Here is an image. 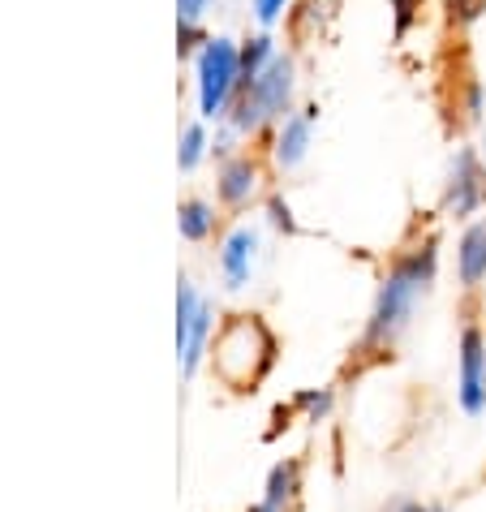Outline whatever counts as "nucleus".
I'll return each mask as SVG.
<instances>
[{
    "mask_svg": "<svg viewBox=\"0 0 486 512\" xmlns=\"http://www.w3.org/2000/svg\"><path fill=\"white\" fill-rule=\"evenodd\" d=\"M435 276H439V237H422V241H413L409 250L396 254L375 289L366 332L357 340L362 358H392L396 340L409 332L418 306L426 302V293L435 289Z\"/></svg>",
    "mask_w": 486,
    "mask_h": 512,
    "instance_id": "nucleus-1",
    "label": "nucleus"
},
{
    "mask_svg": "<svg viewBox=\"0 0 486 512\" xmlns=\"http://www.w3.org/2000/svg\"><path fill=\"white\" fill-rule=\"evenodd\" d=\"M276 349V332L263 323V315H228L207 349L211 375L237 396L259 392V383L276 366Z\"/></svg>",
    "mask_w": 486,
    "mask_h": 512,
    "instance_id": "nucleus-2",
    "label": "nucleus"
},
{
    "mask_svg": "<svg viewBox=\"0 0 486 512\" xmlns=\"http://www.w3.org/2000/svg\"><path fill=\"white\" fill-rule=\"evenodd\" d=\"M293 87H297V69L289 56H276L250 87L237 91V104H233V130L237 134H254L259 125L267 121H284L289 117V104H293Z\"/></svg>",
    "mask_w": 486,
    "mask_h": 512,
    "instance_id": "nucleus-3",
    "label": "nucleus"
},
{
    "mask_svg": "<svg viewBox=\"0 0 486 512\" xmlns=\"http://www.w3.org/2000/svg\"><path fill=\"white\" fill-rule=\"evenodd\" d=\"M241 91V48L233 39H207L198 52V108L203 117H224Z\"/></svg>",
    "mask_w": 486,
    "mask_h": 512,
    "instance_id": "nucleus-4",
    "label": "nucleus"
},
{
    "mask_svg": "<svg viewBox=\"0 0 486 512\" xmlns=\"http://www.w3.org/2000/svg\"><path fill=\"white\" fill-rule=\"evenodd\" d=\"M456 405L469 418L486 414V327L478 319H465L456 340Z\"/></svg>",
    "mask_w": 486,
    "mask_h": 512,
    "instance_id": "nucleus-5",
    "label": "nucleus"
},
{
    "mask_svg": "<svg viewBox=\"0 0 486 512\" xmlns=\"http://www.w3.org/2000/svg\"><path fill=\"white\" fill-rule=\"evenodd\" d=\"M486 207V164L474 147H456L443 177V211L452 220H474Z\"/></svg>",
    "mask_w": 486,
    "mask_h": 512,
    "instance_id": "nucleus-6",
    "label": "nucleus"
},
{
    "mask_svg": "<svg viewBox=\"0 0 486 512\" xmlns=\"http://www.w3.org/2000/svg\"><path fill=\"white\" fill-rule=\"evenodd\" d=\"M211 327H216L211 306L190 289V280H181V289H177V349H181L185 375H194L198 362H203V353L211 345Z\"/></svg>",
    "mask_w": 486,
    "mask_h": 512,
    "instance_id": "nucleus-7",
    "label": "nucleus"
},
{
    "mask_svg": "<svg viewBox=\"0 0 486 512\" xmlns=\"http://www.w3.org/2000/svg\"><path fill=\"white\" fill-rule=\"evenodd\" d=\"M254 259H259V229L237 224L220 246V276H224L228 289H246L250 272H254Z\"/></svg>",
    "mask_w": 486,
    "mask_h": 512,
    "instance_id": "nucleus-8",
    "label": "nucleus"
},
{
    "mask_svg": "<svg viewBox=\"0 0 486 512\" xmlns=\"http://www.w3.org/2000/svg\"><path fill=\"white\" fill-rule=\"evenodd\" d=\"M456 280L465 293H478L486 284V216L469 220L456 237Z\"/></svg>",
    "mask_w": 486,
    "mask_h": 512,
    "instance_id": "nucleus-9",
    "label": "nucleus"
},
{
    "mask_svg": "<svg viewBox=\"0 0 486 512\" xmlns=\"http://www.w3.org/2000/svg\"><path fill=\"white\" fill-rule=\"evenodd\" d=\"M302 487H306V461L302 457H289V461H280L267 474L263 504L271 512H297V504H302Z\"/></svg>",
    "mask_w": 486,
    "mask_h": 512,
    "instance_id": "nucleus-10",
    "label": "nucleus"
},
{
    "mask_svg": "<svg viewBox=\"0 0 486 512\" xmlns=\"http://www.w3.org/2000/svg\"><path fill=\"white\" fill-rule=\"evenodd\" d=\"M310 125H314L310 112H289V117L276 125V142H271V155H276V164L284 168V173L306 160V151H310Z\"/></svg>",
    "mask_w": 486,
    "mask_h": 512,
    "instance_id": "nucleus-11",
    "label": "nucleus"
},
{
    "mask_svg": "<svg viewBox=\"0 0 486 512\" xmlns=\"http://www.w3.org/2000/svg\"><path fill=\"white\" fill-rule=\"evenodd\" d=\"M259 194V164L254 160H228L220 168V198L228 207H246Z\"/></svg>",
    "mask_w": 486,
    "mask_h": 512,
    "instance_id": "nucleus-12",
    "label": "nucleus"
},
{
    "mask_svg": "<svg viewBox=\"0 0 486 512\" xmlns=\"http://www.w3.org/2000/svg\"><path fill=\"white\" fill-rule=\"evenodd\" d=\"M271 61H276V44H271V35L246 39V48H241V87H250V82L259 78Z\"/></svg>",
    "mask_w": 486,
    "mask_h": 512,
    "instance_id": "nucleus-13",
    "label": "nucleus"
},
{
    "mask_svg": "<svg viewBox=\"0 0 486 512\" xmlns=\"http://www.w3.org/2000/svg\"><path fill=\"white\" fill-rule=\"evenodd\" d=\"M177 229H181V237L203 241L211 229H216V211H211L203 198H190V203H181V211H177Z\"/></svg>",
    "mask_w": 486,
    "mask_h": 512,
    "instance_id": "nucleus-14",
    "label": "nucleus"
},
{
    "mask_svg": "<svg viewBox=\"0 0 486 512\" xmlns=\"http://www.w3.org/2000/svg\"><path fill=\"white\" fill-rule=\"evenodd\" d=\"M332 405H336V392L332 388H306V392L293 396L289 414H302L306 422H323L327 414H332Z\"/></svg>",
    "mask_w": 486,
    "mask_h": 512,
    "instance_id": "nucleus-15",
    "label": "nucleus"
},
{
    "mask_svg": "<svg viewBox=\"0 0 486 512\" xmlns=\"http://www.w3.org/2000/svg\"><path fill=\"white\" fill-rule=\"evenodd\" d=\"M203 147H207V134H203V125H190V130L181 134L177 164H181V168H194L198 160H203Z\"/></svg>",
    "mask_w": 486,
    "mask_h": 512,
    "instance_id": "nucleus-16",
    "label": "nucleus"
},
{
    "mask_svg": "<svg viewBox=\"0 0 486 512\" xmlns=\"http://www.w3.org/2000/svg\"><path fill=\"white\" fill-rule=\"evenodd\" d=\"M267 211H271V224H276L280 233H297V220H293V211H289V203H284V198H271Z\"/></svg>",
    "mask_w": 486,
    "mask_h": 512,
    "instance_id": "nucleus-17",
    "label": "nucleus"
},
{
    "mask_svg": "<svg viewBox=\"0 0 486 512\" xmlns=\"http://www.w3.org/2000/svg\"><path fill=\"white\" fill-rule=\"evenodd\" d=\"M289 9V0H254V18H259L263 26L271 22H280V13Z\"/></svg>",
    "mask_w": 486,
    "mask_h": 512,
    "instance_id": "nucleus-18",
    "label": "nucleus"
},
{
    "mask_svg": "<svg viewBox=\"0 0 486 512\" xmlns=\"http://www.w3.org/2000/svg\"><path fill=\"white\" fill-rule=\"evenodd\" d=\"M413 5H418V0H396V35H405V31H409V22H413Z\"/></svg>",
    "mask_w": 486,
    "mask_h": 512,
    "instance_id": "nucleus-19",
    "label": "nucleus"
},
{
    "mask_svg": "<svg viewBox=\"0 0 486 512\" xmlns=\"http://www.w3.org/2000/svg\"><path fill=\"white\" fill-rule=\"evenodd\" d=\"M177 5H181V22H198L211 0H177Z\"/></svg>",
    "mask_w": 486,
    "mask_h": 512,
    "instance_id": "nucleus-20",
    "label": "nucleus"
},
{
    "mask_svg": "<svg viewBox=\"0 0 486 512\" xmlns=\"http://www.w3.org/2000/svg\"><path fill=\"white\" fill-rule=\"evenodd\" d=\"M383 512H431V504H418V500H409V495H396Z\"/></svg>",
    "mask_w": 486,
    "mask_h": 512,
    "instance_id": "nucleus-21",
    "label": "nucleus"
},
{
    "mask_svg": "<svg viewBox=\"0 0 486 512\" xmlns=\"http://www.w3.org/2000/svg\"><path fill=\"white\" fill-rule=\"evenodd\" d=\"M478 155H482V164H486V130H482V147H478Z\"/></svg>",
    "mask_w": 486,
    "mask_h": 512,
    "instance_id": "nucleus-22",
    "label": "nucleus"
},
{
    "mask_svg": "<svg viewBox=\"0 0 486 512\" xmlns=\"http://www.w3.org/2000/svg\"><path fill=\"white\" fill-rule=\"evenodd\" d=\"M431 512H452V508H443V504H431Z\"/></svg>",
    "mask_w": 486,
    "mask_h": 512,
    "instance_id": "nucleus-23",
    "label": "nucleus"
}]
</instances>
